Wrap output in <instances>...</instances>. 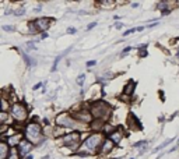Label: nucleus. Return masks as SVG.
Wrapping results in <instances>:
<instances>
[{
  "label": "nucleus",
  "instance_id": "1",
  "mask_svg": "<svg viewBox=\"0 0 179 159\" xmlns=\"http://www.w3.org/2000/svg\"><path fill=\"white\" fill-rule=\"evenodd\" d=\"M27 137L31 140V141H38L41 137V127L38 126L37 123H31L30 126L27 127Z\"/></svg>",
  "mask_w": 179,
  "mask_h": 159
},
{
  "label": "nucleus",
  "instance_id": "2",
  "mask_svg": "<svg viewBox=\"0 0 179 159\" xmlns=\"http://www.w3.org/2000/svg\"><path fill=\"white\" fill-rule=\"evenodd\" d=\"M101 144H102V137H101L100 134H94V136L88 137V140L86 141V147L87 148H90L91 151L97 149Z\"/></svg>",
  "mask_w": 179,
  "mask_h": 159
},
{
  "label": "nucleus",
  "instance_id": "3",
  "mask_svg": "<svg viewBox=\"0 0 179 159\" xmlns=\"http://www.w3.org/2000/svg\"><path fill=\"white\" fill-rule=\"evenodd\" d=\"M13 116L16 117L17 120H24L27 117V112L21 105H16L13 108Z\"/></svg>",
  "mask_w": 179,
  "mask_h": 159
},
{
  "label": "nucleus",
  "instance_id": "4",
  "mask_svg": "<svg viewBox=\"0 0 179 159\" xmlns=\"http://www.w3.org/2000/svg\"><path fill=\"white\" fill-rule=\"evenodd\" d=\"M79 140H80L79 132H71V134H69L67 137H64V144L71 147V145H74V144L79 143Z\"/></svg>",
  "mask_w": 179,
  "mask_h": 159
},
{
  "label": "nucleus",
  "instance_id": "5",
  "mask_svg": "<svg viewBox=\"0 0 179 159\" xmlns=\"http://www.w3.org/2000/svg\"><path fill=\"white\" fill-rule=\"evenodd\" d=\"M66 119V115H62V116H59V119H57V123L59 124H63V126H69V127H73L74 126V123L70 120V117H67V120H64Z\"/></svg>",
  "mask_w": 179,
  "mask_h": 159
},
{
  "label": "nucleus",
  "instance_id": "6",
  "mask_svg": "<svg viewBox=\"0 0 179 159\" xmlns=\"http://www.w3.org/2000/svg\"><path fill=\"white\" fill-rule=\"evenodd\" d=\"M30 151H31V144L27 143V141H21V144H20V152H21V155H24V154H27V152H30Z\"/></svg>",
  "mask_w": 179,
  "mask_h": 159
},
{
  "label": "nucleus",
  "instance_id": "7",
  "mask_svg": "<svg viewBox=\"0 0 179 159\" xmlns=\"http://www.w3.org/2000/svg\"><path fill=\"white\" fill-rule=\"evenodd\" d=\"M35 25H37L38 30H46L48 26H49V21L48 20H37L35 21Z\"/></svg>",
  "mask_w": 179,
  "mask_h": 159
},
{
  "label": "nucleus",
  "instance_id": "8",
  "mask_svg": "<svg viewBox=\"0 0 179 159\" xmlns=\"http://www.w3.org/2000/svg\"><path fill=\"white\" fill-rule=\"evenodd\" d=\"M2 159H6V156H7V145L4 143H2Z\"/></svg>",
  "mask_w": 179,
  "mask_h": 159
},
{
  "label": "nucleus",
  "instance_id": "9",
  "mask_svg": "<svg viewBox=\"0 0 179 159\" xmlns=\"http://www.w3.org/2000/svg\"><path fill=\"white\" fill-rule=\"evenodd\" d=\"M111 138H112L113 143H119V140H120V132H119V131H118V132H113Z\"/></svg>",
  "mask_w": 179,
  "mask_h": 159
},
{
  "label": "nucleus",
  "instance_id": "10",
  "mask_svg": "<svg viewBox=\"0 0 179 159\" xmlns=\"http://www.w3.org/2000/svg\"><path fill=\"white\" fill-rule=\"evenodd\" d=\"M20 140V136H16V137H10V140H9V144L10 145H16L17 141Z\"/></svg>",
  "mask_w": 179,
  "mask_h": 159
},
{
  "label": "nucleus",
  "instance_id": "11",
  "mask_svg": "<svg viewBox=\"0 0 179 159\" xmlns=\"http://www.w3.org/2000/svg\"><path fill=\"white\" fill-rule=\"evenodd\" d=\"M127 85H129V87H127L126 90H125V94H130V92H132V88L134 87V85H133V83H129Z\"/></svg>",
  "mask_w": 179,
  "mask_h": 159
},
{
  "label": "nucleus",
  "instance_id": "12",
  "mask_svg": "<svg viewBox=\"0 0 179 159\" xmlns=\"http://www.w3.org/2000/svg\"><path fill=\"white\" fill-rule=\"evenodd\" d=\"M84 78H86V76H84V74H81V76H80L79 78H77V83H79V85H83Z\"/></svg>",
  "mask_w": 179,
  "mask_h": 159
},
{
  "label": "nucleus",
  "instance_id": "13",
  "mask_svg": "<svg viewBox=\"0 0 179 159\" xmlns=\"http://www.w3.org/2000/svg\"><path fill=\"white\" fill-rule=\"evenodd\" d=\"M141 145H146L147 147V143H146V141H140V143L134 144V147H136V148H137V147H141Z\"/></svg>",
  "mask_w": 179,
  "mask_h": 159
},
{
  "label": "nucleus",
  "instance_id": "14",
  "mask_svg": "<svg viewBox=\"0 0 179 159\" xmlns=\"http://www.w3.org/2000/svg\"><path fill=\"white\" fill-rule=\"evenodd\" d=\"M130 52V48H126V49H125V50H123V53H122V55H120V56H126V55H127V53H129Z\"/></svg>",
  "mask_w": 179,
  "mask_h": 159
},
{
  "label": "nucleus",
  "instance_id": "15",
  "mask_svg": "<svg viewBox=\"0 0 179 159\" xmlns=\"http://www.w3.org/2000/svg\"><path fill=\"white\" fill-rule=\"evenodd\" d=\"M3 30H4V31H13L14 28H13V26H10V25H4V26H3Z\"/></svg>",
  "mask_w": 179,
  "mask_h": 159
},
{
  "label": "nucleus",
  "instance_id": "16",
  "mask_svg": "<svg viewBox=\"0 0 179 159\" xmlns=\"http://www.w3.org/2000/svg\"><path fill=\"white\" fill-rule=\"evenodd\" d=\"M134 31H137V28H133V30H129V31H126V32L123 34V35H125V37H126V35H129V34H132V32H134Z\"/></svg>",
  "mask_w": 179,
  "mask_h": 159
},
{
  "label": "nucleus",
  "instance_id": "17",
  "mask_svg": "<svg viewBox=\"0 0 179 159\" xmlns=\"http://www.w3.org/2000/svg\"><path fill=\"white\" fill-rule=\"evenodd\" d=\"M95 64H97V62H95V60H91V62H88V63H87V66H88V67H91V66H95Z\"/></svg>",
  "mask_w": 179,
  "mask_h": 159
},
{
  "label": "nucleus",
  "instance_id": "18",
  "mask_svg": "<svg viewBox=\"0 0 179 159\" xmlns=\"http://www.w3.org/2000/svg\"><path fill=\"white\" fill-rule=\"evenodd\" d=\"M24 13H25V10H24V9H20L18 11H16V14H17V16H20V14H24Z\"/></svg>",
  "mask_w": 179,
  "mask_h": 159
},
{
  "label": "nucleus",
  "instance_id": "19",
  "mask_svg": "<svg viewBox=\"0 0 179 159\" xmlns=\"http://www.w3.org/2000/svg\"><path fill=\"white\" fill-rule=\"evenodd\" d=\"M67 34H76V30H74V28H69V30H67Z\"/></svg>",
  "mask_w": 179,
  "mask_h": 159
},
{
  "label": "nucleus",
  "instance_id": "20",
  "mask_svg": "<svg viewBox=\"0 0 179 159\" xmlns=\"http://www.w3.org/2000/svg\"><path fill=\"white\" fill-rule=\"evenodd\" d=\"M97 25V23H93V24H90L88 25V30H91V28H94V26Z\"/></svg>",
  "mask_w": 179,
  "mask_h": 159
},
{
  "label": "nucleus",
  "instance_id": "21",
  "mask_svg": "<svg viewBox=\"0 0 179 159\" xmlns=\"http://www.w3.org/2000/svg\"><path fill=\"white\" fill-rule=\"evenodd\" d=\"M41 85H42V84H37V85L34 87V90H38V88H39V87H41Z\"/></svg>",
  "mask_w": 179,
  "mask_h": 159
},
{
  "label": "nucleus",
  "instance_id": "22",
  "mask_svg": "<svg viewBox=\"0 0 179 159\" xmlns=\"http://www.w3.org/2000/svg\"><path fill=\"white\" fill-rule=\"evenodd\" d=\"M178 57H179V53H178Z\"/></svg>",
  "mask_w": 179,
  "mask_h": 159
},
{
  "label": "nucleus",
  "instance_id": "23",
  "mask_svg": "<svg viewBox=\"0 0 179 159\" xmlns=\"http://www.w3.org/2000/svg\"><path fill=\"white\" fill-rule=\"evenodd\" d=\"M132 159H133V158H132Z\"/></svg>",
  "mask_w": 179,
  "mask_h": 159
}]
</instances>
